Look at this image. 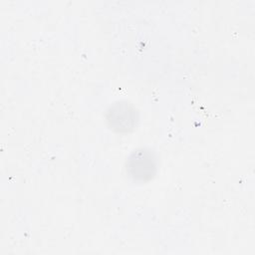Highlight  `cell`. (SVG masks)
I'll return each instance as SVG.
<instances>
[{
	"instance_id": "6da1fadb",
	"label": "cell",
	"mask_w": 255,
	"mask_h": 255,
	"mask_svg": "<svg viewBox=\"0 0 255 255\" xmlns=\"http://www.w3.org/2000/svg\"><path fill=\"white\" fill-rule=\"evenodd\" d=\"M126 169L128 176L133 180L147 181L156 173L157 159L150 149L137 148L128 157Z\"/></svg>"
},
{
	"instance_id": "7a4b0ae2",
	"label": "cell",
	"mask_w": 255,
	"mask_h": 255,
	"mask_svg": "<svg viewBox=\"0 0 255 255\" xmlns=\"http://www.w3.org/2000/svg\"><path fill=\"white\" fill-rule=\"evenodd\" d=\"M106 119L110 128L119 132H128L135 127L138 116L137 111L131 104L119 101L109 107Z\"/></svg>"
}]
</instances>
